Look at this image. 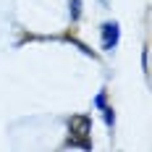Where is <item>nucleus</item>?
Returning a JSON list of instances; mask_svg holds the SVG:
<instances>
[{
	"mask_svg": "<svg viewBox=\"0 0 152 152\" xmlns=\"http://www.w3.org/2000/svg\"><path fill=\"white\" fill-rule=\"evenodd\" d=\"M68 131H71V139H68V147H84L89 150V131H92V118L89 115H74L68 121Z\"/></svg>",
	"mask_w": 152,
	"mask_h": 152,
	"instance_id": "1",
	"label": "nucleus"
},
{
	"mask_svg": "<svg viewBox=\"0 0 152 152\" xmlns=\"http://www.w3.org/2000/svg\"><path fill=\"white\" fill-rule=\"evenodd\" d=\"M118 24L115 21H107L102 24V50H113V47L118 45Z\"/></svg>",
	"mask_w": 152,
	"mask_h": 152,
	"instance_id": "2",
	"label": "nucleus"
},
{
	"mask_svg": "<svg viewBox=\"0 0 152 152\" xmlns=\"http://www.w3.org/2000/svg\"><path fill=\"white\" fill-rule=\"evenodd\" d=\"M71 5H74V8H71V18H79V13H81V0H71Z\"/></svg>",
	"mask_w": 152,
	"mask_h": 152,
	"instance_id": "3",
	"label": "nucleus"
},
{
	"mask_svg": "<svg viewBox=\"0 0 152 152\" xmlns=\"http://www.w3.org/2000/svg\"><path fill=\"white\" fill-rule=\"evenodd\" d=\"M102 113H105V123H107V126H113V121H115V115H113V107H102Z\"/></svg>",
	"mask_w": 152,
	"mask_h": 152,
	"instance_id": "4",
	"label": "nucleus"
},
{
	"mask_svg": "<svg viewBox=\"0 0 152 152\" xmlns=\"http://www.w3.org/2000/svg\"><path fill=\"white\" fill-rule=\"evenodd\" d=\"M94 107H105V92H100V94L94 97Z\"/></svg>",
	"mask_w": 152,
	"mask_h": 152,
	"instance_id": "5",
	"label": "nucleus"
},
{
	"mask_svg": "<svg viewBox=\"0 0 152 152\" xmlns=\"http://www.w3.org/2000/svg\"><path fill=\"white\" fill-rule=\"evenodd\" d=\"M142 66H144V71L150 68V50L144 47V55H142Z\"/></svg>",
	"mask_w": 152,
	"mask_h": 152,
	"instance_id": "6",
	"label": "nucleus"
}]
</instances>
